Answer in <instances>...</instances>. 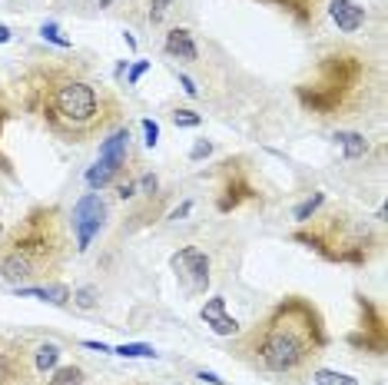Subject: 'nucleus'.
<instances>
[{"label": "nucleus", "mask_w": 388, "mask_h": 385, "mask_svg": "<svg viewBox=\"0 0 388 385\" xmlns=\"http://www.w3.org/2000/svg\"><path fill=\"white\" fill-rule=\"evenodd\" d=\"M40 34H43V37H47V40H53L57 47H63V50L70 47V40L63 37V34H60V27H57V24H43V30H40Z\"/></svg>", "instance_id": "obj_23"}, {"label": "nucleus", "mask_w": 388, "mask_h": 385, "mask_svg": "<svg viewBox=\"0 0 388 385\" xmlns=\"http://www.w3.org/2000/svg\"><path fill=\"white\" fill-rule=\"evenodd\" d=\"M199 316H203V322L213 329L216 336H236V332H239V322H236L233 316H226V299L223 296L209 299V302L199 309Z\"/></svg>", "instance_id": "obj_9"}, {"label": "nucleus", "mask_w": 388, "mask_h": 385, "mask_svg": "<svg viewBox=\"0 0 388 385\" xmlns=\"http://www.w3.org/2000/svg\"><path fill=\"white\" fill-rule=\"evenodd\" d=\"M127 385H143V382H127Z\"/></svg>", "instance_id": "obj_36"}, {"label": "nucleus", "mask_w": 388, "mask_h": 385, "mask_svg": "<svg viewBox=\"0 0 388 385\" xmlns=\"http://www.w3.org/2000/svg\"><path fill=\"white\" fill-rule=\"evenodd\" d=\"M329 346L325 319L305 296H285L246 332L239 356L269 376H302Z\"/></svg>", "instance_id": "obj_2"}, {"label": "nucleus", "mask_w": 388, "mask_h": 385, "mask_svg": "<svg viewBox=\"0 0 388 385\" xmlns=\"http://www.w3.org/2000/svg\"><path fill=\"white\" fill-rule=\"evenodd\" d=\"M10 40V27H4V24H0V43H7Z\"/></svg>", "instance_id": "obj_34"}, {"label": "nucleus", "mask_w": 388, "mask_h": 385, "mask_svg": "<svg viewBox=\"0 0 388 385\" xmlns=\"http://www.w3.org/2000/svg\"><path fill=\"white\" fill-rule=\"evenodd\" d=\"M335 140L342 143V150H345V156H349V160H359V156H365V150H369L365 136L352 133V130H345V133H335Z\"/></svg>", "instance_id": "obj_16"}, {"label": "nucleus", "mask_w": 388, "mask_h": 385, "mask_svg": "<svg viewBox=\"0 0 388 385\" xmlns=\"http://www.w3.org/2000/svg\"><path fill=\"white\" fill-rule=\"evenodd\" d=\"M110 4H113V0H100V7H110Z\"/></svg>", "instance_id": "obj_35"}, {"label": "nucleus", "mask_w": 388, "mask_h": 385, "mask_svg": "<svg viewBox=\"0 0 388 385\" xmlns=\"http://www.w3.org/2000/svg\"><path fill=\"white\" fill-rule=\"evenodd\" d=\"M312 379H315V385H359V379L345 376V372H332V369H315Z\"/></svg>", "instance_id": "obj_19"}, {"label": "nucleus", "mask_w": 388, "mask_h": 385, "mask_svg": "<svg viewBox=\"0 0 388 385\" xmlns=\"http://www.w3.org/2000/svg\"><path fill=\"white\" fill-rule=\"evenodd\" d=\"M83 382H87V372L80 366H63L47 379V385H83Z\"/></svg>", "instance_id": "obj_17"}, {"label": "nucleus", "mask_w": 388, "mask_h": 385, "mask_svg": "<svg viewBox=\"0 0 388 385\" xmlns=\"http://www.w3.org/2000/svg\"><path fill=\"white\" fill-rule=\"evenodd\" d=\"M27 110L63 143H90L120 120L117 96L70 63H40L30 70Z\"/></svg>", "instance_id": "obj_1"}, {"label": "nucleus", "mask_w": 388, "mask_h": 385, "mask_svg": "<svg viewBox=\"0 0 388 385\" xmlns=\"http://www.w3.org/2000/svg\"><path fill=\"white\" fill-rule=\"evenodd\" d=\"M166 53L176 60H186V63L199 57V50H196V43H193V34L186 27H176L166 34Z\"/></svg>", "instance_id": "obj_12"}, {"label": "nucleus", "mask_w": 388, "mask_h": 385, "mask_svg": "<svg viewBox=\"0 0 388 385\" xmlns=\"http://www.w3.org/2000/svg\"><path fill=\"white\" fill-rule=\"evenodd\" d=\"M169 4H173V0H150V20H153V24H159V20L166 17Z\"/></svg>", "instance_id": "obj_25"}, {"label": "nucleus", "mask_w": 388, "mask_h": 385, "mask_svg": "<svg viewBox=\"0 0 388 385\" xmlns=\"http://www.w3.org/2000/svg\"><path fill=\"white\" fill-rule=\"evenodd\" d=\"M223 196H219V210H236L243 200H249V196H256V190L249 186V180L243 176V170H239V163H223Z\"/></svg>", "instance_id": "obj_8"}, {"label": "nucleus", "mask_w": 388, "mask_h": 385, "mask_svg": "<svg viewBox=\"0 0 388 385\" xmlns=\"http://www.w3.org/2000/svg\"><path fill=\"white\" fill-rule=\"evenodd\" d=\"M173 123H176V126H199L203 120H199V113H193V110H176V113H173Z\"/></svg>", "instance_id": "obj_24"}, {"label": "nucleus", "mask_w": 388, "mask_h": 385, "mask_svg": "<svg viewBox=\"0 0 388 385\" xmlns=\"http://www.w3.org/2000/svg\"><path fill=\"white\" fill-rule=\"evenodd\" d=\"M117 176H120L117 166H110V163H103V160H97V166H90V170H87V186H90V190H103V186L113 183Z\"/></svg>", "instance_id": "obj_15"}, {"label": "nucleus", "mask_w": 388, "mask_h": 385, "mask_svg": "<svg viewBox=\"0 0 388 385\" xmlns=\"http://www.w3.org/2000/svg\"><path fill=\"white\" fill-rule=\"evenodd\" d=\"M143 133H146V146H156V140H159V126H156L153 120H143Z\"/></svg>", "instance_id": "obj_27"}, {"label": "nucleus", "mask_w": 388, "mask_h": 385, "mask_svg": "<svg viewBox=\"0 0 388 385\" xmlns=\"http://www.w3.org/2000/svg\"><path fill=\"white\" fill-rule=\"evenodd\" d=\"M199 379H203V382H213V385H219V382H223V379H219V376H213V372H199Z\"/></svg>", "instance_id": "obj_31"}, {"label": "nucleus", "mask_w": 388, "mask_h": 385, "mask_svg": "<svg viewBox=\"0 0 388 385\" xmlns=\"http://www.w3.org/2000/svg\"><path fill=\"white\" fill-rule=\"evenodd\" d=\"M77 302H80L83 309L93 306V289H80V292H77Z\"/></svg>", "instance_id": "obj_28"}, {"label": "nucleus", "mask_w": 388, "mask_h": 385, "mask_svg": "<svg viewBox=\"0 0 388 385\" xmlns=\"http://www.w3.org/2000/svg\"><path fill=\"white\" fill-rule=\"evenodd\" d=\"M117 356L123 359H156V349L153 346H143V342H127V346H120L113 349Z\"/></svg>", "instance_id": "obj_20"}, {"label": "nucleus", "mask_w": 388, "mask_h": 385, "mask_svg": "<svg viewBox=\"0 0 388 385\" xmlns=\"http://www.w3.org/2000/svg\"><path fill=\"white\" fill-rule=\"evenodd\" d=\"M17 292L20 296H37V299H43V302H53V306H67L70 302L67 286H27V289L17 286Z\"/></svg>", "instance_id": "obj_13"}, {"label": "nucleus", "mask_w": 388, "mask_h": 385, "mask_svg": "<svg viewBox=\"0 0 388 385\" xmlns=\"http://www.w3.org/2000/svg\"><path fill=\"white\" fill-rule=\"evenodd\" d=\"M262 4H272V7L289 10L299 24H309V20L315 17V4H319V0H262Z\"/></svg>", "instance_id": "obj_14"}, {"label": "nucleus", "mask_w": 388, "mask_h": 385, "mask_svg": "<svg viewBox=\"0 0 388 385\" xmlns=\"http://www.w3.org/2000/svg\"><path fill=\"white\" fill-rule=\"evenodd\" d=\"M57 359H60V349L53 342H43L37 349V356H33V366H37V372H47V369L57 366Z\"/></svg>", "instance_id": "obj_18"}, {"label": "nucleus", "mask_w": 388, "mask_h": 385, "mask_svg": "<svg viewBox=\"0 0 388 385\" xmlns=\"http://www.w3.org/2000/svg\"><path fill=\"white\" fill-rule=\"evenodd\" d=\"M120 196H123V200H130V196H133V183H120Z\"/></svg>", "instance_id": "obj_30"}, {"label": "nucleus", "mask_w": 388, "mask_h": 385, "mask_svg": "<svg viewBox=\"0 0 388 385\" xmlns=\"http://www.w3.org/2000/svg\"><path fill=\"white\" fill-rule=\"evenodd\" d=\"M127 150H130V133L127 130H117V133H110L103 143H100V160L110 166H117L123 170L127 166Z\"/></svg>", "instance_id": "obj_11"}, {"label": "nucleus", "mask_w": 388, "mask_h": 385, "mask_svg": "<svg viewBox=\"0 0 388 385\" xmlns=\"http://www.w3.org/2000/svg\"><path fill=\"white\" fill-rule=\"evenodd\" d=\"M322 202H325V196H322V192H315L312 200H305L302 206H295V220H299V222H309V216H315V210H319Z\"/></svg>", "instance_id": "obj_21"}, {"label": "nucleus", "mask_w": 388, "mask_h": 385, "mask_svg": "<svg viewBox=\"0 0 388 385\" xmlns=\"http://www.w3.org/2000/svg\"><path fill=\"white\" fill-rule=\"evenodd\" d=\"M7 120H10V103L0 96V133H4V123H7ZM0 170L10 173V163H7V156H4V153H0Z\"/></svg>", "instance_id": "obj_22"}, {"label": "nucleus", "mask_w": 388, "mask_h": 385, "mask_svg": "<svg viewBox=\"0 0 388 385\" xmlns=\"http://www.w3.org/2000/svg\"><path fill=\"white\" fill-rule=\"evenodd\" d=\"M143 190H146V192L156 190V176H143Z\"/></svg>", "instance_id": "obj_32"}, {"label": "nucleus", "mask_w": 388, "mask_h": 385, "mask_svg": "<svg viewBox=\"0 0 388 385\" xmlns=\"http://www.w3.org/2000/svg\"><path fill=\"white\" fill-rule=\"evenodd\" d=\"M173 270L176 276H179V286L186 289V292H206V286H209V256H206L203 250H196V246H186V250H179L173 256Z\"/></svg>", "instance_id": "obj_6"}, {"label": "nucleus", "mask_w": 388, "mask_h": 385, "mask_svg": "<svg viewBox=\"0 0 388 385\" xmlns=\"http://www.w3.org/2000/svg\"><path fill=\"white\" fill-rule=\"evenodd\" d=\"M146 70H150V63H146V60H140V63H136V67H133V70H130V83H136V80L143 77Z\"/></svg>", "instance_id": "obj_29"}, {"label": "nucleus", "mask_w": 388, "mask_h": 385, "mask_svg": "<svg viewBox=\"0 0 388 385\" xmlns=\"http://www.w3.org/2000/svg\"><path fill=\"white\" fill-rule=\"evenodd\" d=\"M375 87L379 80H375L372 60L362 50L332 47L319 57L312 80L295 87V96L315 116H359Z\"/></svg>", "instance_id": "obj_4"}, {"label": "nucleus", "mask_w": 388, "mask_h": 385, "mask_svg": "<svg viewBox=\"0 0 388 385\" xmlns=\"http://www.w3.org/2000/svg\"><path fill=\"white\" fill-rule=\"evenodd\" d=\"M103 220H107V202L100 200V192H87V196H80L77 206H73V232H77V250L87 252L93 236L103 230Z\"/></svg>", "instance_id": "obj_5"}, {"label": "nucleus", "mask_w": 388, "mask_h": 385, "mask_svg": "<svg viewBox=\"0 0 388 385\" xmlns=\"http://www.w3.org/2000/svg\"><path fill=\"white\" fill-rule=\"evenodd\" d=\"M87 349H93V352H110V349L103 346V342H87Z\"/></svg>", "instance_id": "obj_33"}, {"label": "nucleus", "mask_w": 388, "mask_h": 385, "mask_svg": "<svg viewBox=\"0 0 388 385\" xmlns=\"http://www.w3.org/2000/svg\"><path fill=\"white\" fill-rule=\"evenodd\" d=\"M213 153V143H206V140H199V143L189 150V160H206V156Z\"/></svg>", "instance_id": "obj_26"}, {"label": "nucleus", "mask_w": 388, "mask_h": 385, "mask_svg": "<svg viewBox=\"0 0 388 385\" xmlns=\"http://www.w3.org/2000/svg\"><path fill=\"white\" fill-rule=\"evenodd\" d=\"M27 376V346L17 339H0V385H23Z\"/></svg>", "instance_id": "obj_7"}, {"label": "nucleus", "mask_w": 388, "mask_h": 385, "mask_svg": "<svg viewBox=\"0 0 388 385\" xmlns=\"http://www.w3.org/2000/svg\"><path fill=\"white\" fill-rule=\"evenodd\" d=\"M0 232H4V222H0Z\"/></svg>", "instance_id": "obj_37"}, {"label": "nucleus", "mask_w": 388, "mask_h": 385, "mask_svg": "<svg viewBox=\"0 0 388 385\" xmlns=\"http://www.w3.org/2000/svg\"><path fill=\"white\" fill-rule=\"evenodd\" d=\"M70 256L67 220L57 206H33L0 242V276L14 286L50 279Z\"/></svg>", "instance_id": "obj_3"}, {"label": "nucleus", "mask_w": 388, "mask_h": 385, "mask_svg": "<svg viewBox=\"0 0 388 385\" xmlns=\"http://www.w3.org/2000/svg\"><path fill=\"white\" fill-rule=\"evenodd\" d=\"M329 14L342 34H355V30L365 24V10H362L359 4H352V0H332Z\"/></svg>", "instance_id": "obj_10"}]
</instances>
